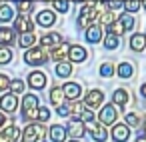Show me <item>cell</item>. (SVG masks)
Wrapping results in <instances>:
<instances>
[{"label":"cell","mask_w":146,"mask_h":142,"mask_svg":"<svg viewBox=\"0 0 146 142\" xmlns=\"http://www.w3.org/2000/svg\"><path fill=\"white\" fill-rule=\"evenodd\" d=\"M126 124L136 126V124H138V116H136V114H126Z\"/></svg>","instance_id":"40"},{"label":"cell","mask_w":146,"mask_h":142,"mask_svg":"<svg viewBox=\"0 0 146 142\" xmlns=\"http://www.w3.org/2000/svg\"><path fill=\"white\" fill-rule=\"evenodd\" d=\"M68 132L74 136V138H80V136H84V122L80 120V118H72L70 122H68Z\"/></svg>","instance_id":"13"},{"label":"cell","mask_w":146,"mask_h":142,"mask_svg":"<svg viewBox=\"0 0 146 142\" xmlns=\"http://www.w3.org/2000/svg\"><path fill=\"white\" fill-rule=\"evenodd\" d=\"M14 42V32L10 28H0V44L2 46H8Z\"/></svg>","instance_id":"19"},{"label":"cell","mask_w":146,"mask_h":142,"mask_svg":"<svg viewBox=\"0 0 146 142\" xmlns=\"http://www.w3.org/2000/svg\"><path fill=\"white\" fill-rule=\"evenodd\" d=\"M70 142H78V140H70Z\"/></svg>","instance_id":"48"},{"label":"cell","mask_w":146,"mask_h":142,"mask_svg":"<svg viewBox=\"0 0 146 142\" xmlns=\"http://www.w3.org/2000/svg\"><path fill=\"white\" fill-rule=\"evenodd\" d=\"M98 2H102V0H90V4H98Z\"/></svg>","instance_id":"44"},{"label":"cell","mask_w":146,"mask_h":142,"mask_svg":"<svg viewBox=\"0 0 146 142\" xmlns=\"http://www.w3.org/2000/svg\"><path fill=\"white\" fill-rule=\"evenodd\" d=\"M8 86H10V80H8V76L0 74V90H6Z\"/></svg>","instance_id":"39"},{"label":"cell","mask_w":146,"mask_h":142,"mask_svg":"<svg viewBox=\"0 0 146 142\" xmlns=\"http://www.w3.org/2000/svg\"><path fill=\"white\" fill-rule=\"evenodd\" d=\"M62 90H64V96H66L68 100H78L80 94H82V88H80V84H76V82H66V84L62 86Z\"/></svg>","instance_id":"8"},{"label":"cell","mask_w":146,"mask_h":142,"mask_svg":"<svg viewBox=\"0 0 146 142\" xmlns=\"http://www.w3.org/2000/svg\"><path fill=\"white\" fill-rule=\"evenodd\" d=\"M52 2H54V8L58 12H66L68 10V0H52Z\"/></svg>","instance_id":"34"},{"label":"cell","mask_w":146,"mask_h":142,"mask_svg":"<svg viewBox=\"0 0 146 142\" xmlns=\"http://www.w3.org/2000/svg\"><path fill=\"white\" fill-rule=\"evenodd\" d=\"M88 130H90V134H92V138H94L96 142H104V140L108 138V132H106V128H104L102 124L88 122Z\"/></svg>","instance_id":"10"},{"label":"cell","mask_w":146,"mask_h":142,"mask_svg":"<svg viewBox=\"0 0 146 142\" xmlns=\"http://www.w3.org/2000/svg\"><path fill=\"white\" fill-rule=\"evenodd\" d=\"M120 20H122V24H124V30H126V32H130V30L134 28V18L130 16V12H128V14H124V16H120Z\"/></svg>","instance_id":"32"},{"label":"cell","mask_w":146,"mask_h":142,"mask_svg":"<svg viewBox=\"0 0 146 142\" xmlns=\"http://www.w3.org/2000/svg\"><path fill=\"white\" fill-rule=\"evenodd\" d=\"M124 8H126V12H136L138 8H140V0H124Z\"/></svg>","instance_id":"31"},{"label":"cell","mask_w":146,"mask_h":142,"mask_svg":"<svg viewBox=\"0 0 146 142\" xmlns=\"http://www.w3.org/2000/svg\"><path fill=\"white\" fill-rule=\"evenodd\" d=\"M130 48H132V50H136V52L144 50V48H146V34H142V32L134 34V36L130 38Z\"/></svg>","instance_id":"17"},{"label":"cell","mask_w":146,"mask_h":142,"mask_svg":"<svg viewBox=\"0 0 146 142\" xmlns=\"http://www.w3.org/2000/svg\"><path fill=\"white\" fill-rule=\"evenodd\" d=\"M46 82H48V78H46V74H44V72H32V74L28 76V84H30L32 88H36V90L44 88V86H46Z\"/></svg>","instance_id":"11"},{"label":"cell","mask_w":146,"mask_h":142,"mask_svg":"<svg viewBox=\"0 0 146 142\" xmlns=\"http://www.w3.org/2000/svg\"><path fill=\"white\" fill-rule=\"evenodd\" d=\"M48 60V54H46V48H30L26 54H24V62L26 64H32V66H40Z\"/></svg>","instance_id":"3"},{"label":"cell","mask_w":146,"mask_h":142,"mask_svg":"<svg viewBox=\"0 0 146 142\" xmlns=\"http://www.w3.org/2000/svg\"><path fill=\"white\" fill-rule=\"evenodd\" d=\"M132 74H134V68H132L130 62H122V64L118 66V76H120V78H130Z\"/></svg>","instance_id":"23"},{"label":"cell","mask_w":146,"mask_h":142,"mask_svg":"<svg viewBox=\"0 0 146 142\" xmlns=\"http://www.w3.org/2000/svg\"><path fill=\"white\" fill-rule=\"evenodd\" d=\"M48 118H50V110H48L46 106L38 108V120H40V122H46Z\"/></svg>","instance_id":"35"},{"label":"cell","mask_w":146,"mask_h":142,"mask_svg":"<svg viewBox=\"0 0 146 142\" xmlns=\"http://www.w3.org/2000/svg\"><path fill=\"white\" fill-rule=\"evenodd\" d=\"M22 116L26 120L38 118V98L34 94H28V96L22 98Z\"/></svg>","instance_id":"1"},{"label":"cell","mask_w":146,"mask_h":142,"mask_svg":"<svg viewBox=\"0 0 146 142\" xmlns=\"http://www.w3.org/2000/svg\"><path fill=\"white\" fill-rule=\"evenodd\" d=\"M0 6H2V4H0Z\"/></svg>","instance_id":"50"},{"label":"cell","mask_w":146,"mask_h":142,"mask_svg":"<svg viewBox=\"0 0 146 142\" xmlns=\"http://www.w3.org/2000/svg\"><path fill=\"white\" fill-rule=\"evenodd\" d=\"M10 60H12V50L2 46V48H0V64H8Z\"/></svg>","instance_id":"30"},{"label":"cell","mask_w":146,"mask_h":142,"mask_svg":"<svg viewBox=\"0 0 146 142\" xmlns=\"http://www.w3.org/2000/svg\"><path fill=\"white\" fill-rule=\"evenodd\" d=\"M112 100H114V104H118V106H124V104L128 102V92H126V90H122V88H118V90L114 92Z\"/></svg>","instance_id":"24"},{"label":"cell","mask_w":146,"mask_h":142,"mask_svg":"<svg viewBox=\"0 0 146 142\" xmlns=\"http://www.w3.org/2000/svg\"><path fill=\"white\" fill-rule=\"evenodd\" d=\"M68 58H70L72 62H84V60H86V50H84L82 46H78V44H74V46H70V52H68Z\"/></svg>","instance_id":"16"},{"label":"cell","mask_w":146,"mask_h":142,"mask_svg":"<svg viewBox=\"0 0 146 142\" xmlns=\"http://www.w3.org/2000/svg\"><path fill=\"white\" fill-rule=\"evenodd\" d=\"M138 142H146V138H144V136H140V138H138Z\"/></svg>","instance_id":"45"},{"label":"cell","mask_w":146,"mask_h":142,"mask_svg":"<svg viewBox=\"0 0 146 142\" xmlns=\"http://www.w3.org/2000/svg\"><path fill=\"white\" fill-rule=\"evenodd\" d=\"M2 124H4V114L0 112V126H2Z\"/></svg>","instance_id":"43"},{"label":"cell","mask_w":146,"mask_h":142,"mask_svg":"<svg viewBox=\"0 0 146 142\" xmlns=\"http://www.w3.org/2000/svg\"><path fill=\"white\" fill-rule=\"evenodd\" d=\"M74 2H84V0H74Z\"/></svg>","instance_id":"46"},{"label":"cell","mask_w":146,"mask_h":142,"mask_svg":"<svg viewBox=\"0 0 146 142\" xmlns=\"http://www.w3.org/2000/svg\"><path fill=\"white\" fill-rule=\"evenodd\" d=\"M102 100H104V94H102L100 90H90V92L86 94V98H84V104H86L88 108H98V106L102 104Z\"/></svg>","instance_id":"9"},{"label":"cell","mask_w":146,"mask_h":142,"mask_svg":"<svg viewBox=\"0 0 146 142\" xmlns=\"http://www.w3.org/2000/svg\"><path fill=\"white\" fill-rule=\"evenodd\" d=\"M4 134H6L8 138H12L14 142H20V130H18V128H16L14 124H10V126H8V128L4 130Z\"/></svg>","instance_id":"29"},{"label":"cell","mask_w":146,"mask_h":142,"mask_svg":"<svg viewBox=\"0 0 146 142\" xmlns=\"http://www.w3.org/2000/svg\"><path fill=\"white\" fill-rule=\"evenodd\" d=\"M128 136H130V128H128L126 124H116V126L112 128V138H114L116 142H126Z\"/></svg>","instance_id":"12"},{"label":"cell","mask_w":146,"mask_h":142,"mask_svg":"<svg viewBox=\"0 0 146 142\" xmlns=\"http://www.w3.org/2000/svg\"><path fill=\"white\" fill-rule=\"evenodd\" d=\"M18 8H20L22 14H26V12L32 10V2H30V0H22V2H18Z\"/></svg>","instance_id":"36"},{"label":"cell","mask_w":146,"mask_h":142,"mask_svg":"<svg viewBox=\"0 0 146 142\" xmlns=\"http://www.w3.org/2000/svg\"><path fill=\"white\" fill-rule=\"evenodd\" d=\"M144 130H146V128H144Z\"/></svg>","instance_id":"51"},{"label":"cell","mask_w":146,"mask_h":142,"mask_svg":"<svg viewBox=\"0 0 146 142\" xmlns=\"http://www.w3.org/2000/svg\"><path fill=\"white\" fill-rule=\"evenodd\" d=\"M34 42H36V36H34L32 32H24V34H20V46H22V48H30Z\"/></svg>","instance_id":"26"},{"label":"cell","mask_w":146,"mask_h":142,"mask_svg":"<svg viewBox=\"0 0 146 142\" xmlns=\"http://www.w3.org/2000/svg\"><path fill=\"white\" fill-rule=\"evenodd\" d=\"M60 42H62V38H60L58 32H48V34H44V36L40 38V44H42V48H46V50L60 46Z\"/></svg>","instance_id":"7"},{"label":"cell","mask_w":146,"mask_h":142,"mask_svg":"<svg viewBox=\"0 0 146 142\" xmlns=\"http://www.w3.org/2000/svg\"><path fill=\"white\" fill-rule=\"evenodd\" d=\"M0 142H10V138H8V136L2 132V134H0Z\"/></svg>","instance_id":"41"},{"label":"cell","mask_w":146,"mask_h":142,"mask_svg":"<svg viewBox=\"0 0 146 142\" xmlns=\"http://www.w3.org/2000/svg\"><path fill=\"white\" fill-rule=\"evenodd\" d=\"M10 88H12V92L16 94V92H22V90H24V84H22L20 80H12V82H10Z\"/></svg>","instance_id":"38"},{"label":"cell","mask_w":146,"mask_h":142,"mask_svg":"<svg viewBox=\"0 0 146 142\" xmlns=\"http://www.w3.org/2000/svg\"><path fill=\"white\" fill-rule=\"evenodd\" d=\"M50 138H52V142H64V138H66V128L60 126V124L50 126Z\"/></svg>","instance_id":"18"},{"label":"cell","mask_w":146,"mask_h":142,"mask_svg":"<svg viewBox=\"0 0 146 142\" xmlns=\"http://www.w3.org/2000/svg\"><path fill=\"white\" fill-rule=\"evenodd\" d=\"M68 52H70V46H68V44H60V46H56V48H54L52 58H54L56 62H60L64 56H68Z\"/></svg>","instance_id":"20"},{"label":"cell","mask_w":146,"mask_h":142,"mask_svg":"<svg viewBox=\"0 0 146 142\" xmlns=\"http://www.w3.org/2000/svg\"><path fill=\"white\" fill-rule=\"evenodd\" d=\"M12 6L10 4H2L0 6V22H8V20H12Z\"/></svg>","instance_id":"25"},{"label":"cell","mask_w":146,"mask_h":142,"mask_svg":"<svg viewBox=\"0 0 146 142\" xmlns=\"http://www.w3.org/2000/svg\"><path fill=\"white\" fill-rule=\"evenodd\" d=\"M100 74H102L104 78H108V76H112V74H114V66H112L110 62H106V64H102V66H100Z\"/></svg>","instance_id":"33"},{"label":"cell","mask_w":146,"mask_h":142,"mask_svg":"<svg viewBox=\"0 0 146 142\" xmlns=\"http://www.w3.org/2000/svg\"><path fill=\"white\" fill-rule=\"evenodd\" d=\"M46 132L42 124H28L24 128V142H44Z\"/></svg>","instance_id":"2"},{"label":"cell","mask_w":146,"mask_h":142,"mask_svg":"<svg viewBox=\"0 0 146 142\" xmlns=\"http://www.w3.org/2000/svg\"><path fill=\"white\" fill-rule=\"evenodd\" d=\"M140 92H142V96L146 98V84H142V88H140Z\"/></svg>","instance_id":"42"},{"label":"cell","mask_w":146,"mask_h":142,"mask_svg":"<svg viewBox=\"0 0 146 142\" xmlns=\"http://www.w3.org/2000/svg\"><path fill=\"white\" fill-rule=\"evenodd\" d=\"M118 116V110H116V104H106L100 112H98V120L102 124H112Z\"/></svg>","instance_id":"4"},{"label":"cell","mask_w":146,"mask_h":142,"mask_svg":"<svg viewBox=\"0 0 146 142\" xmlns=\"http://www.w3.org/2000/svg\"><path fill=\"white\" fill-rule=\"evenodd\" d=\"M70 72H72V66H70L68 62L60 60V62L56 64V74H58L60 78H66V76H70Z\"/></svg>","instance_id":"22"},{"label":"cell","mask_w":146,"mask_h":142,"mask_svg":"<svg viewBox=\"0 0 146 142\" xmlns=\"http://www.w3.org/2000/svg\"><path fill=\"white\" fill-rule=\"evenodd\" d=\"M16 2H22V0H16Z\"/></svg>","instance_id":"49"},{"label":"cell","mask_w":146,"mask_h":142,"mask_svg":"<svg viewBox=\"0 0 146 142\" xmlns=\"http://www.w3.org/2000/svg\"><path fill=\"white\" fill-rule=\"evenodd\" d=\"M100 38H102V26L92 24V26L86 28V40H88V42L96 44V42H100Z\"/></svg>","instance_id":"15"},{"label":"cell","mask_w":146,"mask_h":142,"mask_svg":"<svg viewBox=\"0 0 146 142\" xmlns=\"http://www.w3.org/2000/svg\"><path fill=\"white\" fill-rule=\"evenodd\" d=\"M106 2H108V8L110 10H118V8L124 6V0H106Z\"/></svg>","instance_id":"37"},{"label":"cell","mask_w":146,"mask_h":142,"mask_svg":"<svg viewBox=\"0 0 146 142\" xmlns=\"http://www.w3.org/2000/svg\"><path fill=\"white\" fill-rule=\"evenodd\" d=\"M32 28H34V24H32V20H30L26 14H22V16H18V18L14 20V30L20 32V34H24V32H32Z\"/></svg>","instance_id":"6"},{"label":"cell","mask_w":146,"mask_h":142,"mask_svg":"<svg viewBox=\"0 0 146 142\" xmlns=\"http://www.w3.org/2000/svg\"><path fill=\"white\" fill-rule=\"evenodd\" d=\"M64 98H66V96H64V90H60L58 86L50 90V100H52V104L60 106V104H64Z\"/></svg>","instance_id":"21"},{"label":"cell","mask_w":146,"mask_h":142,"mask_svg":"<svg viewBox=\"0 0 146 142\" xmlns=\"http://www.w3.org/2000/svg\"><path fill=\"white\" fill-rule=\"evenodd\" d=\"M108 32H112V34H116V36L124 34L126 30H124V24H122V20H120V18H118V20H114V22L108 26Z\"/></svg>","instance_id":"28"},{"label":"cell","mask_w":146,"mask_h":142,"mask_svg":"<svg viewBox=\"0 0 146 142\" xmlns=\"http://www.w3.org/2000/svg\"><path fill=\"white\" fill-rule=\"evenodd\" d=\"M144 8H146V0H144Z\"/></svg>","instance_id":"47"},{"label":"cell","mask_w":146,"mask_h":142,"mask_svg":"<svg viewBox=\"0 0 146 142\" xmlns=\"http://www.w3.org/2000/svg\"><path fill=\"white\" fill-rule=\"evenodd\" d=\"M16 106H18V98H16L14 92H8V94H4L2 98H0V108H2L4 112H14Z\"/></svg>","instance_id":"5"},{"label":"cell","mask_w":146,"mask_h":142,"mask_svg":"<svg viewBox=\"0 0 146 142\" xmlns=\"http://www.w3.org/2000/svg\"><path fill=\"white\" fill-rule=\"evenodd\" d=\"M36 22H38L40 26H52V24L56 22V16H54L52 10H42V12H38Z\"/></svg>","instance_id":"14"},{"label":"cell","mask_w":146,"mask_h":142,"mask_svg":"<svg viewBox=\"0 0 146 142\" xmlns=\"http://www.w3.org/2000/svg\"><path fill=\"white\" fill-rule=\"evenodd\" d=\"M118 36L116 34H112V32H108L106 34V38H104V46L108 48V50H114V48H118Z\"/></svg>","instance_id":"27"}]
</instances>
